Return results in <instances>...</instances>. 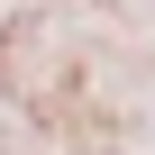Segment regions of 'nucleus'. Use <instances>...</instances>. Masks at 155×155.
Instances as JSON below:
<instances>
[]
</instances>
